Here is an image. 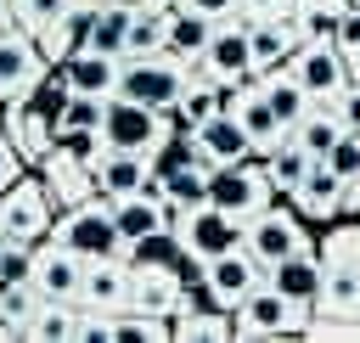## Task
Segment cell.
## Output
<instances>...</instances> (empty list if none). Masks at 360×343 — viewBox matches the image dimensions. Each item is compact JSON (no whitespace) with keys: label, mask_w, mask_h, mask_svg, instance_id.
<instances>
[{"label":"cell","mask_w":360,"mask_h":343,"mask_svg":"<svg viewBox=\"0 0 360 343\" xmlns=\"http://www.w3.org/2000/svg\"><path fill=\"white\" fill-rule=\"evenodd\" d=\"M51 236L62 247H73L79 259H124V231L112 219V197H101V191L84 197V202H73V208H62L56 225H51Z\"/></svg>","instance_id":"1"},{"label":"cell","mask_w":360,"mask_h":343,"mask_svg":"<svg viewBox=\"0 0 360 343\" xmlns=\"http://www.w3.org/2000/svg\"><path fill=\"white\" fill-rule=\"evenodd\" d=\"M309 304H298V298H287L281 287H253L236 309H231V321H236V343H264V337H304V326H309Z\"/></svg>","instance_id":"2"},{"label":"cell","mask_w":360,"mask_h":343,"mask_svg":"<svg viewBox=\"0 0 360 343\" xmlns=\"http://www.w3.org/2000/svg\"><path fill=\"white\" fill-rule=\"evenodd\" d=\"M191 79V62H180L174 51H152V56H124V73H118V96L129 101H146L158 112H174L180 90Z\"/></svg>","instance_id":"3"},{"label":"cell","mask_w":360,"mask_h":343,"mask_svg":"<svg viewBox=\"0 0 360 343\" xmlns=\"http://www.w3.org/2000/svg\"><path fill=\"white\" fill-rule=\"evenodd\" d=\"M56 214L62 208H56V197H51L39 169H28L11 191H0V236H11V242H45Z\"/></svg>","instance_id":"4"},{"label":"cell","mask_w":360,"mask_h":343,"mask_svg":"<svg viewBox=\"0 0 360 343\" xmlns=\"http://www.w3.org/2000/svg\"><path fill=\"white\" fill-rule=\"evenodd\" d=\"M174 112H158L146 101H129V96H107V118H101V135L107 146H129V152H163V141L174 135Z\"/></svg>","instance_id":"5"},{"label":"cell","mask_w":360,"mask_h":343,"mask_svg":"<svg viewBox=\"0 0 360 343\" xmlns=\"http://www.w3.org/2000/svg\"><path fill=\"white\" fill-rule=\"evenodd\" d=\"M248 247H253V259L281 264V259H292V253H309V247H315V231H309V219H304L292 202H270V208H259V214L248 219Z\"/></svg>","instance_id":"6"},{"label":"cell","mask_w":360,"mask_h":343,"mask_svg":"<svg viewBox=\"0 0 360 343\" xmlns=\"http://www.w3.org/2000/svg\"><path fill=\"white\" fill-rule=\"evenodd\" d=\"M208 202L236 214V219H253L259 208L276 202V180L264 169V157H242V163H225L214 169V186H208Z\"/></svg>","instance_id":"7"},{"label":"cell","mask_w":360,"mask_h":343,"mask_svg":"<svg viewBox=\"0 0 360 343\" xmlns=\"http://www.w3.org/2000/svg\"><path fill=\"white\" fill-rule=\"evenodd\" d=\"M51 67H56V62L45 56V45H39L28 28H6V34H0V101L34 96Z\"/></svg>","instance_id":"8"},{"label":"cell","mask_w":360,"mask_h":343,"mask_svg":"<svg viewBox=\"0 0 360 343\" xmlns=\"http://www.w3.org/2000/svg\"><path fill=\"white\" fill-rule=\"evenodd\" d=\"M197 67H202L208 79H219V84H242V79H253V73H259V67H253V28H248L242 17L214 22V34H208Z\"/></svg>","instance_id":"9"},{"label":"cell","mask_w":360,"mask_h":343,"mask_svg":"<svg viewBox=\"0 0 360 343\" xmlns=\"http://www.w3.org/2000/svg\"><path fill=\"white\" fill-rule=\"evenodd\" d=\"M174 231H180V247H186L191 259H202V264L248 242V219H236V214H225V208H214V202H202V208L180 214V225H174Z\"/></svg>","instance_id":"10"},{"label":"cell","mask_w":360,"mask_h":343,"mask_svg":"<svg viewBox=\"0 0 360 343\" xmlns=\"http://www.w3.org/2000/svg\"><path fill=\"white\" fill-rule=\"evenodd\" d=\"M287 67L298 73V84H304L315 101H338V96H343V84H349V62H343L338 39H304V45L292 51V62H287Z\"/></svg>","instance_id":"11"},{"label":"cell","mask_w":360,"mask_h":343,"mask_svg":"<svg viewBox=\"0 0 360 343\" xmlns=\"http://www.w3.org/2000/svg\"><path fill=\"white\" fill-rule=\"evenodd\" d=\"M84 264H90V259H79V253L62 247L56 236H45V242L34 247L28 276H34V287H39L45 298H56V304H79V292H84Z\"/></svg>","instance_id":"12"},{"label":"cell","mask_w":360,"mask_h":343,"mask_svg":"<svg viewBox=\"0 0 360 343\" xmlns=\"http://www.w3.org/2000/svg\"><path fill=\"white\" fill-rule=\"evenodd\" d=\"M202 281H208V292H214L225 309H236L253 287H264V281H270V264H264V259H253V247L242 242V247H231V253L208 259V264H202Z\"/></svg>","instance_id":"13"},{"label":"cell","mask_w":360,"mask_h":343,"mask_svg":"<svg viewBox=\"0 0 360 343\" xmlns=\"http://www.w3.org/2000/svg\"><path fill=\"white\" fill-rule=\"evenodd\" d=\"M225 112H231V118L253 135V152H259V157H264V152L287 135V124L276 118V107H270V96H264V84H259V73L225 90Z\"/></svg>","instance_id":"14"},{"label":"cell","mask_w":360,"mask_h":343,"mask_svg":"<svg viewBox=\"0 0 360 343\" xmlns=\"http://www.w3.org/2000/svg\"><path fill=\"white\" fill-rule=\"evenodd\" d=\"M158 180V157L152 152H129V146H107L96 157V191L101 197H129V191H146Z\"/></svg>","instance_id":"15"},{"label":"cell","mask_w":360,"mask_h":343,"mask_svg":"<svg viewBox=\"0 0 360 343\" xmlns=\"http://www.w3.org/2000/svg\"><path fill=\"white\" fill-rule=\"evenodd\" d=\"M343 197H349V180H343V174H338V169L321 157V163L304 174V186H298L287 202H292V208H298L309 225H332V219H343Z\"/></svg>","instance_id":"16"},{"label":"cell","mask_w":360,"mask_h":343,"mask_svg":"<svg viewBox=\"0 0 360 343\" xmlns=\"http://www.w3.org/2000/svg\"><path fill=\"white\" fill-rule=\"evenodd\" d=\"M39 174H45V186H51V197H56V208H73V202H84V197H96V169L68 146V141H56L51 152H45V163H39Z\"/></svg>","instance_id":"17"},{"label":"cell","mask_w":360,"mask_h":343,"mask_svg":"<svg viewBox=\"0 0 360 343\" xmlns=\"http://www.w3.org/2000/svg\"><path fill=\"white\" fill-rule=\"evenodd\" d=\"M180 292H186V276H180L174 264H129V304H135V309L174 321Z\"/></svg>","instance_id":"18"},{"label":"cell","mask_w":360,"mask_h":343,"mask_svg":"<svg viewBox=\"0 0 360 343\" xmlns=\"http://www.w3.org/2000/svg\"><path fill=\"white\" fill-rule=\"evenodd\" d=\"M6 135H11V146L28 157V169H39L45 163V152L56 146V124L22 96V101H6Z\"/></svg>","instance_id":"19"},{"label":"cell","mask_w":360,"mask_h":343,"mask_svg":"<svg viewBox=\"0 0 360 343\" xmlns=\"http://www.w3.org/2000/svg\"><path fill=\"white\" fill-rule=\"evenodd\" d=\"M112 219H118L124 242H141V236H152V231H174V214H169V202H163L158 186L129 191V197H112Z\"/></svg>","instance_id":"20"},{"label":"cell","mask_w":360,"mask_h":343,"mask_svg":"<svg viewBox=\"0 0 360 343\" xmlns=\"http://www.w3.org/2000/svg\"><path fill=\"white\" fill-rule=\"evenodd\" d=\"M152 186L163 191V202H169V214H174V225H180V214H191V208H202V202H208L214 163H174V169H158V180H152Z\"/></svg>","instance_id":"21"},{"label":"cell","mask_w":360,"mask_h":343,"mask_svg":"<svg viewBox=\"0 0 360 343\" xmlns=\"http://www.w3.org/2000/svg\"><path fill=\"white\" fill-rule=\"evenodd\" d=\"M62 73L73 79V90H90V96H118V73H124V56L118 51H101V45H79Z\"/></svg>","instance_id":"22"},{"label":"cell","mask_w":360,"mask_h":343,"mask_svg":"<svg viewBox=\"0 0 360 343\" xmlns=\"http://www.w3.org/2000/svg\"><path fill=\"white\" fill-rule=\"evenodd\" d=\"M84 309H124L129 304V259H90L84 264V292H79Z\"/></svg>","instance_id":"23"},{"label":"cell","mask_w":360,"mask_h":343,"mask_svg":"<svg viewBox=\"0 0 360 343\" xmlns=\"http://www.w3.org/2000/svg\"><path fill=\"white\" fill-rule=\"evenodd\" d=\"M191 135H197V146L208 152V163H214V169L242 163V157H259V152H253V135H248L231 112H214V118H208V124H197Z\"/></svg>","instance_id":"24"},{"label":"cell","mask_w":360,"mask_h":343,"mask_svg":"<svg viewBox=\"0 0 360 343\" xmlns=\"http://www.w3.org/2000/svg\"><path fill=\"white\" fill-rule=\"evenodd\" d=\"M321 281H326L321 247H309V253H292V259L270 264V287H281L287 298H298V304H309V309H315V298H321Z\"/></svg>","instance_id":"25"},{"label":"cell","mask_w":360,"mask_h":343,"mask_svg":"<svg viewBox=\"0 0 360 343\" xmlns=\"http://www.w3.org/2000/svg\"><path fill=\"white\" fill-rule=\"evenodd\" d=\"M225 90H231V84L208 79L202 67H191V79H186L180 101H174V124H180V129H197V124H208L214 112H225Z\"/></svg>","instance_id":"26"},{"label":"cell","mask_w":360,"mask_h":343,"mask_svg":"<svg viewBox=\"0 0 360 343\" xmlns=\"http://www.w3.org/2000/svg\"><path fill=\"white\" fill-rule=\"evenodd\" d=\"M315 163H321V157H315V152H309V146H304L292 129H287V135H281V141L264 152V169H270V180H276V197H292Z\"/></svg>","instance_id":"27"},{"label":"cell","mask_w":360,"mask_h":343,"mask_svg":"<svg viewBox=\"0 0 360 343\" xmlns=\"http://www.w3.org/2000/svg\"><path fill=\"white\" fill-rule=\"evenodd\" d=\"M248 28H253V67H259V73L292 62V51L304 45V28H298L292 17H270V22H248Z\"/></svg>","instance_id":"28"},{"label":"cell","mask_w":360,"mask_h":343,"mask_svg":"<svg viewBox=\"0 0 360 343\" xmlns=\"http://www.w3.org/2000/svg\"><path fill=\"white\" fill-rule=\"evenodd\" d=\"M259 84H264V96H270V107H276V118H281L287 129H298V124H304V112L315 107V96L298 84V73H292L287 62H281V67H264V73H259Z\"/></svg>","instance_id":"29"},{"label":"cell","mask_w":360,"mask_h":343,"mask_svg":"<svg viewBox=\"0 0 360 343\" xmlns=\"http://www.w3.org/2000/svg\"><path fill=\"white\" fill-rule=\"evenodd\" d=\"M208 34H214V17H202V11H191V6H174V17H169V39H163V51H174L180 62H191V67H197V56H202V45H208Z\"/></svg>","instance_id":"30"},{"label":"cell","mask_w":360,"mask_h":343,"mask_svg":"<svg viewBox=\"0 0 360 343\" xmlns=\"http://www.w3.org/2000/svg\"><path fill=\"white\" fill-rule=\"evenodd\" d=\"M22 343H79V304H56V298H45L39 315L28 321Z\"/></svg>","instance_id":"31"},{"label":"cell","mask_w":360,"mask_h":343,"mask_svg":"<svg viewBox=\"0 0 360 343\" xmlns=\"http://www.w3.org/2000/svg\"><path fill=\"white\" fill-rule=\"evenodd\" d=\"M112 343H174V321L124 304V309H112Z\"/></svg>","instance_id":"32"},{"label":"cell","mask_w":360,"mask_h":343,"mask_svg":"<svg viewBox=\"0 0 360 343\" xmlns=\"http://www.w3.org/2000/svg\"><path fill=\"white\" fill-rule=\"evenodd\" d=\"M236 321L231 309H180L174 315V343H231Z\"/></svg>","instance_id":"33"},{"label":"cell","mask_w":360,"mask_h":343,"mask_svg":"<svg viewBox=\"0 0 360 343\" xmlns=\"http://www.w3.org/2000/svg\"><path fill=\"white\" fill-rule=\"evenodd\" d=\"M169 17H174V6H141V0H135V22H129V39H124V56H152V51H163Z\"/></svg>","instance_id":"34"},{"label":"cell","mask_w":360,"mask_h":343,"mask_svg":"<svg viewBox=\"0 0 360 343\" xmlns=\"http://www.w3.org/2000/svg\"><path fill=\"white\" fill-rule=\"evenodd\" d=\"M343 129H349V124L338 118V107H332V101H315V107L304 112V124H298L292 135H298V141H304V146H309L315 157H326V152H332V146L343 141Z\"/></svg>","instance_id":"35"},{"label":"cell","mask_w":360,"mask_h":343,"mask_svg":"<svg viewBox=\"0 0 360 343\" xmlns=\"http://www.w3.org/2000/svg\"><path fill=\"white\" fill-rule=\"evenodd\" d=\"M349 6H354V0H298V6H292V22L304 28V39H332L338 22L349 17Z\"/></svg>","instance_id":"36"},{"label":"cell","mask_w":360,"mask_h":343,"mask_svg":"<svg viewBox=\"0 0 360 343\" xmlns=\"http://www.w3.org/2000/svg\"><path fill=\"white\" fill-rule=\"evenodd\" d=\"M107 118V96H90V90H73V101L62 107L56 118V135H96Z\"/></svg>","instance_id":"37"},{"label":"cell","mask_w":360,"mask_h":343,"mask_svg":"<svg viewBox=\"0 0 360 343\" xmlns=\"http://www.w3.org/2000/svg\"><path fill=\"white\" fill-rule=\"evenodd\" d=\"M39 304H45V292L34 287V276H6V281H0V315H11L22 332H28V321L39 315Z\"/></svg>","instance_id":"38"},{"label":"cell","mask_w":360,"mask_h":343,"mask_svg":"<svg viewBox=\"0 0 360 343\" xmlns=\"http://www.w3.org/2000/svg\"><path fill=\"white\" fill-rule=\"evenodd\" d=\"M315 247H321L326 264H360V219H354V214H343V225L332 219V225L315 236Z\"/></svg>","instance_id":"39"},{"label":"cell","mask_w":360,"mask_h":343,"mask_svg":"<svg viewBox=\"0 0 360 343\" xmlns=\"http://www.w3.org/2000/svg\"><path fill=\"white\" fill-rule=\"evenodd\" d=\"M73 6H79V0H11L17 28H28L34 39H39V34H51V28H56V22H62Z\"/></svg>","instance_id":"40"},{"label":"cell","mask_w":360,"mask_h":343,"mask_svg":"<svg viewBox=\"0 0 360 343\" xmlns=\"http://www.w3.org/2000/svg\"><path fill=\"white\" fill-rule=\"evenodd\" d=\"M304 337H315V343H360V321L354 315H309Z\"/></svg>","instance_id":"41"},{"label":"cell","mask_w":360,"mask_h":343,"mask_svg":"<svg viewBox=\"0 0 360 343\" xmlns=\"http://www.w3.org/2000/svg\"><path fill=\"white\" fill-rule=\"evenodd\" d=\"M338 51H343V62H349V79H360V6H349V17L338 22Z\"/></svg>","instance_id":"42"},{"label":"cell","mask_w":360,"mask_h":343,"mask_svg":"<svg viewBox=\"0 0 360 343\" xmlns=\"http://www.w3.org/2000/svg\"><path fill=\"white\" fill-rule=\"evenodd\" d=\"M326 163H332L343 180H354V174H360V129H343V141L326 152Z\"/></svg>","instance_id":"43"},{"label":"cell","mask_w":360,"mask_h":343,"mask_svg":"<svg viewBox=\"0 0 360 343\" xmlns=\"http://www.w3.org/2000/svg\"><path fill=\"white\" fill-rule=\"evenodd\" d=\"M22 174H28V157H22V152L11 146V135L0 129V191H11Z\"/></svg>","instance_id":"44"},{"label":"cell","mask_w":360,"mask_h":343,"mask_svg":"<svg viewBox=\"0 0 360 343\" xmlns=\"http://www.w3.org/2000/svg\"><path fill=\"white\" fill-rule=\"evenodd\" d=\"M292 6H298V0H242L236 17H242V22H270V17H292Z\"/></svg>","instance_id":"45"},{"label":"cell","mask_w":360,"mask_h":343,"mask_svg":"<svg viewBox=\"0 0 360 343\" xmlns=\"http://www.w3.org/2000/svg\"><path fill=\"white\" fill-rule=\"evenodd\" d=\"M332 107H338V118H343L349 129H360V79H349V84H343V96H338Z\"/></svg>","instance_id":"46"},{"label":"cell","mask_w":360,"mask_h":343,"mask_svg":"<svg viewBox=\"0 0 360 343\" xmlns=\"http://www.w3.org/2000/svg\"><path fill=\"white\" fill-rule=\"evenodd\" d=\"M180 6H191V11H202V17H214V22H225V17H236L242 0H180Z\"/></svg>","instance_id":"47"},{"label":"cell","mask_w":360,"mask_h":343,"mask_svg":"<svg viewBox=\"0 0 360 343\" xmlns=\"http://www.w3.org/2000/svg\"><path fill=\"white\" fill-rule=\"evenodd\" d=\"M0 343H22V326L11 315H0Z\"/></svg>","instance_id":"48"},{"label":"cell","mask_w":360,"mask_h":343,"mask_svg":"<svg viewBox=\"0 0 360 343\" xmlns=\"http://www.w3.org/2000/svg\"><path fill=\"white\" fill-rule=\"evenodd\" d=\"M6 28H17V11H11V0H0V34Z\"/></svg>","instance_id":"49"},{"label":"cell","mask_w":360,"mask_h":343,"mask_svg":"<svg viewBox=\"0 0 360 343\" xmlns=\"http://www.w3.org/2000/svg\"><path fill=\"white\" fill-rule=\"evenodd\" d=\"M141 6H180V0H141Z\"/></svg>","instance_id":"50"},{"label":"cell","mask_w":360,"mask_h":343,"mask_svg":"<svg viewBox=\"0 0 360 343\" xmlns=\"http://www.w3.org/2000/svg\"><path fill=\"white\" fill-rule=\"evenodd\" d=\"M0 264H6V236H0ZM0 276H6V270H0Z\"/></svg>","instance_id":"51"},{"label":"cell","mask_w":360,"mask_h":343,"mask_svg":"<svg viewBox=\"0 0 360 343\" xmlns=\"http://www.w3.org/2000/svg\"><path fill=\"white\" fill-rule=\"evenodd\" d=\"M0 129H6V101H0Z\"/></svg>","instance_id":"52"},{"label":"cell","mask_w":360,"mask_h":343,"mask_svg":"<svg viewBox=\"0 0 360 343\" xmlns=\"http://www.w3.org/2000/svg\"><path fill=\"white\" fill-rule=\"evenodd\" d=\"M354 6H360V0H354Z\"/></svg>","instance_id":"53"}]
</instances>
